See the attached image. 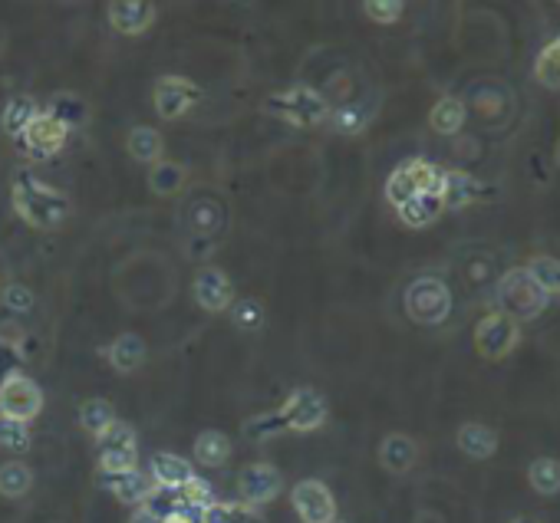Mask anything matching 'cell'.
Masks as SVG:
<instances>
[{
	"label": "cell",
	"instance_id": "obj_45",
	"mask_svg": "<svg viewBox=\"0 0 560 523\" xmlns=\"http://www.w3.org/2000/svg\"><path fill=\"white\" fill-rule=\"evenodd\" d=\"M129 523H162V520H159V517H152L149 510H142V507H139L136 514H132V520H129Z\"/></svg>",
	"mask_w": 560,
	"mask_h": 523
},
{
	"label": "cell",
	"instance_id": "obj_12",
	"mask_svg": "<svg viewBox=\"0 0 560 523\" xmlns=\"http://www.w3.org/2000/svg\"><path fill=\"white\" fill-rule=\"evenodd\" d=\"M192 290H195L198 306H201V310H208V313H224V310H231V303H234L231 280L218 267H201L195 274Z\"/></svg>",
	"mask_w": 560,
	"mask_h": 523
},
{
	"label": "cell",
	"instance_id": "obj_5",
	"mask_svg": "<svg viewBox=\"0 0 560 523\" xmlns=\"http://www.w3.org/2000/svg\"><path fill=\"white\" fill-rule=\"evenodd\" d=\"M43 412V392L30 375L17 372L0 382V415L30 425Z\"/></svg>",
	"mask_w": 560,
	"mask_h": 523
},
{
	"label": "cell",
	"instance_id": "obj_14",
	"mask_svg": "<svg viewBox=\"0 0 560 523\" xmlns=\"http://www.w3.org/2000/svg\"><path fill=\"white\" fill-rule=\"evenodd\" d=\"M109 20L119 33L136 37V33H145L152 27L155 4H149V0H116V4H109Z\"/></svg>",
	"mask_w": 560,
	"mask_h": 523
},
{
	"label": "cell",
	"instance_id": "obj_40",
	"mask_svg": "<svg viewBox=\"0 0 560 523\" xmlns=\"http://www.w3.org/2000/svg\"><path fill=\"white\" fill-rule=\"evenodd\" d=\"M366 17H373L376 24H396V20L402 17V7L399 0H369V4H363Z\"/></svg>",
	"mask_w": 560,
	"mask_h": 523
},
{
	"label": "cell",
	"instance_id": "obj_8",
	"mask_svg": "<svg viewBox=\"0 0 560 523\" xmlns=\"http://www.w3.org/2000/svg\"><path fill=\"white\" fill-rule=\"evenodd\" d=\"M280 418L290 431H317L323 422H327V399L313 389H294L287 395V402L280 405Z\"/></svg>",
	"mask_w": 560,
	"mask_h": 523
},
{
	"label": "cell",
	"instance_id": "obj_2",
	"mask_svg": "<svg viewBox=\"0 0 560 523\" xmlns=\"http://www.w3.org/2000/svg\"><path fill=\"white\" fill-rule=\"evenodd\" d=\"M547 303H551V297L537 287L524 267L508 270V274L498 280V313H504L514 323L537 320V316L547 310Z\"/></svg>",
	"mask_w": 560,
	"mask_h": 523
},
{
	"label": "cell",
	"instance_id": "obj_17",
	"mask_svg": "<svg viewBox=\"0 0 560 523\" xmlns=\"http://www.w3.org/2000/svg\"><path fill=\"white\" fill-rule=\"evenodd\" d=\"M455 441H458V448H462V454H468V458H475V461H488L491 454L498 451V431L481 422L462 425Z\"/></svg>",
	"mask_w": 560,
	"mask_h": 523
},
{
	"label": "cell",
	"instance_id": "obj_37",
	"mask_svg": "<svg viewBox=\"0 0 560 523\" xmlns=\"http://www.w3.org/2000/svg\"><path fill=\"white\" fill-rule=\"evenodd\" d=\"M0 448L4 451H27L30 448V428L24 422H14V418L0 415Z\"/></svg>",
	"mask_w": 560,
	"mask_h": 523
},
{
	"label": "cell",
	"instance_id": "obj_11",
	"mask_svg": "<svg viewBox=\"0 0 560 523\" xmlns=\"http://www.w3.org/2000/svg\"><path fill=\"white\" fill-rule=\"evenodd\" d=\"M198 99H201V89L195 83H188V79H182V76H162L159 83H155V93H152L155 112H159L162 119L185 116Z\"/></svg>",
	"mask_w": 560,
	"mask_h": 523
},
{
	"label": "cell",
	"instance_id": "obj_27",
	"mask_svg": "<svg viewBox=\"0 0 560 523\" xmlns=\"http://www.w3.org/2000/svg\"><path fill=\"white\" fill-rule=\"evenodd\" d=\"M50 116L60 125H66V129H76V125H83L89 119V106L76 93H56L50 102Z\"/></svg>",
	"mask_w": 560,
	"mask_h": 523
},
{
	"label": "cell",
	"instance_id": "obj_24",
	"mask_svg": "<svg viewBox=\"0 0 560 523\" xmlns=\"http://www.w3.org/2000/svg\"><path fill=\"white\" fill-rule=\"evenodd\" d=\"M478 198V181L465 172H445L442 185V204L445 208H465Z\"/></svg>",
	"mask_w": 560,
	"mask_h": 523
},
{
	"label": "cell",
	"instance_id": "obj_32",
	"mask_svg": "<svg viewBox=\"0 0 560 523\" xmlns=\"http://www.w3.org/2000/svg\"><path fill=\"white\" fill-rule=\"evenodd\" d=\"M330 125L340 135H360L369 125V106L366 102H350V106L330 112Z\"/></svg>",
	"mask_w": 560,
	"mask_h": 523
},
{
	"label": "cell",
	"instance_id": "obj_41",
	"mask_svg": "<svg viewBox=\"0 0 560 523\" xmlns=\"http://www.w3.org/2000/svg\"><path fill=\"white\" fill-rule=\"evenodd\" d=\"M4 306L10 313H27L33 306V293L30 287H24V283H10V287L4 290Z\"/></svg>",
	"mask_w": 560,
	"mask_h": 523
},
{
	"label": "cell",
	"instance_id": "obj_6",
	"mask_svg": "<svg viewBox=\"0 0 560 523\" xmlns=\"http://www.w3.org/2000/svg\"><path fill=\"white\" fill-rule=\"evenodd\" d=\"M518 343H521V329L504 313L481 316V323L475 326V349L491 362L508 359L511 352L518 349Z\"/></svg>",
	"mask_w": 560,
	"mask_h": 523
},
{
	"label": "cell",
	"instance_id": "obj_43",
	"mask_svg": "<svg viewBox=\"0 0 560 523\" xmlns=\"http://www.w3.org/2000/svg\"><path fill=\"white\" fill-rule=\"evenodd\" d=\"M201 523H231V504H221V500L208 504L201 510Z\"/></svg>",
	"mask_w": 560,
	"mask_h": 523
},
{
	"label": "cell",
	"instance_id": "obj_9",
	"mask_svg": "<svg viewBox=\"0 0 560 523\" xmlns=\"http://www.w3.org/2000/svg\"><path fill=\"white\" fill-rule=\"evenodd\" d=\"M66 135H70V129L66 125L56 122L50 112H37V119H33L24 135H20V145H24V152L30 158H37V162H43V158L56 155L66 145Z\"/></svg>",
	"mask_w": 560,
	"mask_h": 523
},
{
	"label": "cell",
	"instance_id": "obj_23",
	"mask_svg": "<svg viewBox=\"0 0 560 523\" xmlns=\"http://www.w3.org/2000/svg\"><path fill=\"white\" fill-rule=\"evenodd\" d=\"M33 119H37V102H33L30 96H14L4 106V116H0V129H4L7 135H14V139H20Z\"/></svg>",
	"mask_w": 560,
	"mask_h": 523
},
{
	"label": "cell",
	"instance_id": "obj_33",
	"mask_svg": "<svg viewBox=\"0 0 560 523\" xmlns=\"http://www.w3.org/2000/svg\"><path fill=\"white\" fill-rule=\"evenodd\" d=\"M182 504H185V500H182V494H178V491H168V487H155V491L145 497L142 510H149V514L159 517L162 523H172L178 510H182Z\"/></svg>",
	"mask_w": 560,
	"mask_h": 523
},
{
	"label": "cell",
	"instance_id": "obj_38",
	"mask_svg": "<svg viewBox=\"0 0 560 523\" xmlns=\"http://www.w3.org/2000/svg\"><path fill=\"white\" fill-rule=\"evenodd\" d=\"M280 431H287V425L277 412L274 415H254L251 422L244 425V435H248L251 441H267V438L280 435Z\"/></svg>",
	"mask_w": 560,
	"mask_h": 523
},
{
	"label": "cell",
	"instance_id": "obj_16",
	"mask_svg": "<svg viewBox=\"0 0 560 523\" xmlns=\"http://www.w3.org/2000/svg\"><path fill=\"white\" fill-rule=\"evenodd\" d=\"M419 461V445L412 441L409 435H386L383 445H379V464L389 471V474H406L416 468Z\"/></svg>",
	"mask_w": 560,
	"mask_h": 523
},
{
	"label": "cell",
	"instance_id": "obj_35",
	"mask_svg": "<svg viewBox=\"0 0 560 523\" xmlns=\"http://www.w3.org/2000/svg\"><path fill=\"white\" fill-rule=\"evenodd\" d=\"M416 195L419 191H416V181H412V175H409V165H399L386 181V201L399 211L402 204H406L409 198H416Z\"/></svg>",
	"mask_w": 560,
	"mask_h": 523
},
{
	"label": "cell",
	"instance_id": "obj_1",
	"mask_svg": "<svg viewBox=\"0 0 560 523\" xmlns=\"http://www.w3.org/2000/svg\"><path fill=\"white\" fill-rule=\"evenodd\" d=\"M14 208L30 227L50 231V227L66 221V214H70V198H66L63 191L43 185L40 178L20 172L14 181Z\"/></svg>",
	"mask_w": 560,
	"mask_h": 523
},
{
	"label": "cell",
	"instance_id": "obj_26",
	"mask_svg": "<svg viewBox=\"0 0 560 523\" xmlns=\"http://www.w3.org/2000/svg\"><path fill=\"white\" fill-rule=\"evenodd\" d=\"M528 484L541 497L560 494V461L557 458H534L528 468Z\"/></svg>",
	"mask_w": 560,
	"mask_h": 523
},
{
	"label": "cell",
	"instance_id": "obj_3",
	"mask_svg": "<svg viewBox=\"0 0 560 523\" xmlns=\"http://www.w3.org/2000/svg\"><path fill=\"white\" fill-rule=\"evenodd\" d=\"M406 313L419 326H439L452 313V290L439 277H419L406 290Z\"/></svg>",
	"mask_w": 560,
	"mask_h": 523
},
{
	"label": "cell",
	"instance_id": "obj_25",
	"mask_svg": "<svg viewBox=\"0 0 560 523\" xmlns=\"http://www.w3.org/2000/svg\"><path fill=\"white\" fill-rule=\"evenodd\" d=\"M80 425L83 431H89L93 438H103L106 431L116 425V408H112L106 399H89L80 408Z\"/></svg>",
	"mask_w": 560,
	"mask_h": 523
},
{
	"label": "cell",
	"instance_id": "obj_18",
	"mask_svg": "<svg viewBox=\"0 0 560 523\" xmlns=\"http://www.w3.org/2000/svg\"><path fill=\"white\" fill-rule=\"evenodd\" d=\"M231 438L224 435V431H201L195 438V461L201 468H224V464L231 461Z\"/></svg>",
	"mask_w": 560,
	"mask_h": 523
},
{
	"label": "cell",
	"instance_id": "obj_30",
	"mask_svg": "<svg viewBox=\"0 0 560 523\" xmlns=\"http://www.w3.org/2000/svg\"><path fill=\"white\" fill-rule=\"evenodd\" d=\"M182 185H185V168L182 165H175V162H155V168H152V175H149V188L155 191V195H162V198H168V195H175V191H182Z\"/></svg>",
	"mask_w": 560,
	"mask_h": 523
},
{
	"label": "cell",
	"instance_id": "obj_13",
	"mask_svg": "<svg viewBox=\"0 0 560 523\" xmlns=\"http://www.w3.org/2000/svg\"><path fill=\"white\" fill-rule=\"evenodd\" d=\"M99 487H106V491L119 500V504H129V507H142L145 497L155 491V481L149 474L136 471H122V474H103L99 471Z\"/></svg>",
	"mask_w": 560,
	"mask_h": 523
},
{
	"label": "cell",
	"instance_id": "obj_29",
	"mask_svg": "<svg viewBox=\"0 0 560 523\" xmlns=\"http://www.w3.org/2000/svg\"><path fill=\"white\" fill-rule=\"evenodd\" d=\"M534 76L544 89H560V37L544 43V50L534 60Z\"/></svg>",
	"mask_w": 560,
	"mask_h": 523
},
{
	"label": "cell",
	"instance_id": "obj_34",
	"mask_svg": "<svg viewBox=\"0 0 560 523\" xmlns=\"http://www.w3.org/2000/svg\"><path fill=\"white\" fill-rule=\"evenodd\" d=\"M96 441H99V454H139L136 431L122 422H116L103 438H96Z\"/></svg>",
	"mask_w": 560,
	"mask_h": 523
},
{
	"label": "cell",
	"instance_id": "obj_10",
	"mask_svg": "<svg viewBox=\"0 0 560 523\" xmlns=\"http://www.w3.org/2000/svg\"><path fill=\"white\" fill-rule=\"evenodd\" d=\"M294 510L304 523H336V497L323 481H300L294 487Z\"/></svg>",
	"mask_w": 560,
	"mask_h": 523
},
{
	"label": "cell",
	"instance_id": "obj_19",
	"mask_svg": "<svg viewBox=\"0 0 560 523\" xmlns=\"http://www.w3.org/2000/svg\"><path fill=\"white\" fill-rule=\"evenodd\" d=\"M145 356H149V349H145V339L136 333H122L116 343L109 346V362L116 372H136Z\"/></svg>",
	"mask_w": 560,
	"mask_h": 523
},
{
	"label": "cell",
	"instance_id": "obj_28",
	"mask_svg": "<svg viewBox=\"0 0 560 523\" xmlns=\"http://www.w3.org/2000/svg\"><path fill=\"white\" fill-rule=\"evenodd\" d=\"M33 487V471L27 468L24 461H7L0 464V494L7 500H17L24 497Z\"/></svg>",
	"mask_w": 560,
	"mask_h": 523
},
{
	"label": "cell",
	"instance_id": "obj_15",
	"mask_svg": "<svg viewBox=\"0 0 560 523\" xmlns=\"http://www.w3.org/2000/svg\"><path fill=\"white\" fill-rule=\"evenodd\" d=\"M149 477L155 481V487H168V491H182V487L195 477V468L182 458V454L159 451V454H152Z\"/></svg>",
	"mask_w": 560,
	"mask_h": 523
},
{
	"label": "cell",
	"instance_id": "obj_47",
	"mask_svg": "<svg viewBox=\"0 0 560 523\" xmlns=\"http://www.w3.org/2000/svg\"><path fill=\"white\" fill-rule=\"evenodd\" d=\"M554 158H557V165H560V142H557V149H554Z\"/></svg>",
	"mask_w": 560,
	"mask_h": 523
},
{
	"label": "cell",
	"instance_id": "obj_36",
	"mask_svg": "<svg viewBox=\"0 0 560 523\" xmlns=\"http://www.w3.org/2000/svg\"><path fill=\"white\" fill-rule=\"evenodd\" d=\"M267 320V310L261 300H238L231 303V323L244 329V333H254V329H261Z\"/></svg>",
	"mask_w": 560,
	"mask_h": 523
},
{
	"label": "cell",
	"instance_id": "obj_39",
	"mask_svg": "<svg viewBox=\"0 0 560 523\" xmlns=\"http://www.w3.org/2000/svg\"><path fill=\"white\" fill-rule=\"evenodd\" d=\"M178 494H182V500L188 507H198V510H205L208 504H215V491H211V484L205 481V477H198V474Z\"/></svg>",
	"mask_w": 560,
	"mask_h": 523
},
{
	"label": "cell",
	"instance_id": "obj_20",
	"mask_svg": "<svg viewBox=\"0 0 560 523\" xmlns=\"http://www.w3.org/2000/svg\"><path fill=\"white\" fill-rule=\"evenodd\" d=\"M429 125H432V132H439V135L462 132V125H465V102L455 99V96H442L432 106V112H429Z\"/></svg>",
	"mask_w": 560,
	"mask_h": 523
},
{
	"label": "cell",
	"instance_id": "obj_21",
	"mask_svg": "<svg viewBox=\"0 0 560 523\" xmlns=\"http://www.w3.org/2000/svg\"><path fill=\"white\" fill-rule=\"evenodd\" d=\"M126 149L129 155L136 158V162H162V152H165V142H162V135L149 129V125H136V129L129 132V139H126Z\"/></svg>",
	"mask_w": 560,
	"mask_h": 523
},
{
	"label": "cell",
	"instance_id": "obj_31",
	"mask_svg": "<svg viewBox=\"0 0 560 523\" xmlns=\"http://www.w3.org/2000/svg\"><path fill=\"white\" fill-rule=\"evenodd\" d=\"M524 270H528V277L547 293V297H557L560 293V260L557 257H531V264Z\"/></svg>",
	"mask_w": 560,
	"mask_h": 523
},
{
	"label": "cell",
	"instance_id": "obj_22",
	"mask_svg": "<svg viewBox=\"0 0 560 523\" xmlns=\"http://www.w3.org/2000/svg\"><path fill=\"white\" fill-rule=\"evenodd\" d=\"M442 211H445L442 198H435V195H416V198H409V201L399 208V218H402V224H406V227H429L432 221H439Z\"/></svg>",
	"mask_w": 560,
	"mask_h": 523
},
{
	"label": "cell",
	"instance_id": "obj_44",
	"mask_svg": "<svg viewBox=\"0 0 560 523\" xmlns=\"http://www.w3.org/2000/svg\"><path fill=\"white\" fill-rule=\"evenodd\" d=\"M231 523H264V517L257 514V507L231 504Z\"/></svg>",
	"mask_w": 560,
	"mask_h": 523
},
{
	"label": "cell",
	"instance_id": "obj_46",
	"mask_svg": "<svg viewBox=\"0 0 560 523\" xmlns=\"http://www.w3.org/2000/svg\"><path fill=\"white\" fill-rule=\"evenodd\" d=\"M511 523H537V520H531V517H514Z\"/></svg>",
	"mask_w": 560,
	"mask_h": 523
},
{
	"label": "cell",
	"instance_id": "obj_42",
	"mask_svg": "<svg viewBox=\"0 0 560 523\" xmlns=\"http://www.w3.org/2000/svg\"><path fill=\"white\" fill-rule=\"evenodd\" d=\"M20 352L17 346H10V343H0V382L10 379V375H17L20 372Z\"/></svg>",
	"mask_w": 560,
	"mask_h": 523
},
{
	"label": "cell",
	"instance_id": "obj_7",
	"mask_svg": "<svg viewBox=\"0 0 560 523\" xmlns=\"http://www.w3.org/2000/svg\"><path fill=\"white\" fill-rule=\"evenodd\" d=\"M280 491H284V474L267 461L248 464V468H241L238 474V497L244 507L271 504V500L280 497Z\"/></svg>",
	"mask_w": 560,
	"mask_h": 523
},
{
	"label": "cell",
	"instance_id": "obj_4",
	"mask_svg": "<svg viewBox=\"0 0 560 523\" xmlns=\"http://www.w3.org/2000/svg\"><path fill=\"white\" fill-rule=\"evenodd\" d=\"M267 112L284 116L294 125H320L323 119H330V102L323 99L317 89L297 86V89H290V93H280V96L267 99Z\"/></svg>",
	"mask_w": 560,
	"mask_h": 523
}]
</instances>
